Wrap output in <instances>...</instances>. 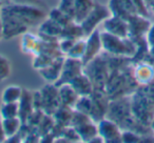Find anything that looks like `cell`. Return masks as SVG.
Wrapping results in <instances>:
<instances>
[{"label": "cell", "instance_id": "13", "mask_svg": "<svg viewBox=\"0 0 154 143\" xmlns=\"http://www.w3.org/2000/svg\"><path fill=\"white\" fill-rule=\"evenodd\" d=\"M64 58H66V56H60V57L54 59V61L47 67L39 70L43 79H45L49 82H53V83H55L59 79L60 75H61L62 66H63Z\"/></svg>", "mask_w": 154, "mask_h": 143}, {"label": "cell", "instance_id": "17", "mask_svg": "<svg viewBox=\"0 0 154 143\" xmlns=\"http://www.w3.org/2000/svg\"><path fill=\"white\" fill-rule=\"evenodd\" d=\"M58 91H59L61 105H66V106H70L74 109L77 100L79 99V96L75 92L74 88L71 86V84H61V85L58 86Z\"/></svg>", "mask_w": 154, "mask_h": 143}, {"label": "cell", "instance_id": "19", "mask_svg": "<svg viewBox=\"0 0 154 143\" xmlns=\"http://www.w3.org/2000/svg\"><path fill=\"white\" fill-rule=\"evenodd\" d=\"M73 112H74V109H72V107L66 106V105H60L57 109V111L52 115L54 123L58 124V125L64 126V127L71 126Z\"/></svg>", "mask_w": 154, "mask_h": 143}, {"label": "cell", "instance_id": "30", "mask_svg": "<svg viewBox=\"0 0 154 143\" xmlns=\"http://www.w3.org/2000/svg\"><path fill=\"white\" fill-rule=\"evenodd\" d=\"M75 41L76 40H74V39H69V38H60L58 40V45H59V49L62 55H66L69 53L71 47L74 45Z\"/></svg>", "mask_w": 154, "mask_h": 143}, {"label": "cell", "instance_id": "21", "mask_svg": "<svg viewBox=\"0 0 154 143\" xmlns=\"http://www.w3.org/2000/svg\"><path fill=\"white\" fill-rule=\"evenodd\" d=\"M23 93V88L19 85H9L3 90L1 95L2 103L7 102H19L20 98Z\"/></svg>", "mask_w": 154, "mask_h": 143}, {"label": "cell", "instance_id": "25", "mask_svg": "<svg viewBox=\"0 0 154 143\" xmlns=\"http://www.w3.org/2000/svg\"><path fill=\"white\" fill-rule=\"evenodd\" d=\"M12 75L11 61L5 55L0 54V83L9 79Z\"/></svg>", "mask_w": 154, "mask_h": 143}, {"label": "cell", "instance_id": "38", "mask_svg": "<svg viewBox=\"0 0 154 143\" xmlns=\"http://www.w3.org/2000/svg\"><path fill=\"white\" fill-rule=\"evenodd\" d=\"M145 2H146V4H147L148 9H149L150 4H151V3H152V2H153V0H145Z\"/></svg>", "mask_w": 154, "mask_h": 143}, {"label": "cell", "instance_id": "12", "mask_svg": "<svg viewBox=\"0 0 154 143\" xmlns=\"http://www.w3.org/2000/svg\"><path fill=\"white\" fill-rule=\"evenodd\" d=\"M69 84H71V86L74 88L79 97L90 96L95 90L92 80L85 72L77 76L75 79H73Z\"/></svg>", "mask_w": 154, "mask_h": 143}, {"label": "cell", "instance_id": "32", "mask_svg": "<svg viewBox=\"0 0 154 143\" xmlns=\"http://www.w3.org/2000/svg\"><path fill=\"white\" fill-rule=\"evenodd\" d=\"M145 40L148 47L154 46V22L151 23V25H150L149 30H148L147 34L145 36Z\"/></svg>", "mask_w": 154, "mask_h": 143}, {"label": "cell", "instance_id": "5", "mask_svg": "<svg viewBox=\"0 0 154 143\" xmlns=\"http://www.w3.org/2000/svg\"><path fill=\"white\" fill-rule=\"evenodd\" d=\"M41 93V100H42V111L47 115L52 116L58 107L61 105L59 97V91L58 86L55 84H47L43 86Z\"/></svg>", "mask_w": 154, "mask_h": 143}, {"label": "cell", "instance_id": "4", "mask_svg": "<svg viewBox=\"0 0 154 143\" xmlns=\"http://www.w3.org/2000/svg\"><path fill=\"white\" fill-rule=\"evenodd\" d=\"M98 135L103 138V142L107 143H117L122 142V130L119 124L114 120L105 117L100 121L97 122Z\"/></svg>", "mask_w": 154, "mask_h": 143}, {"label": "cell", "instance_id": "27", "mask_svg": "<svg viewBox=\"0 0 154 143\" xmlns=\"http://www.w3.org/2000/svg\"><path fill=\"white\" fill-rule=\"evenodd\" d=\"M54 59H56V58L51 57V56L47 55V54L40 53L38 55H35V58L33 60V67L35 70H41L45 67H47L48 65H50L54 61Z\"/></svg>", "mask_w": 154, "mask_h": 143}, {"label": "cell", "instance_id": "23", "mask_svg": "<svg viewBox=\"0 0 154 143\" xmlns=\"http://www.w3.org/2000/svg\"><path fill=\"white\" fill-rule=\"evenodd\" d=\"M0 116L2 119L19 117V102L2 103L0 107Z\"/></svg>", "mask_w": 154, "mask_h": 143}, {"label": "cell", "instance_id": "3", "mask_svg": "<svg viewBox=\"0 0 154 143\" xmlns=\"http://www.w3.org/2000/svg\"><path fill=\"white\" fill-rule=\"evenodd\" d=\"M111 15L112 14L108 5L101 4L98 2L95 3L93 10L80 23L85 37L89 36L91 33L94 32L97 28V26L100 23H103L106 19H108Z\"/></svg>", "mask_w": 154, "mask_h": 143}, {"label": "cell", "instance_id": "14", "mask_svg": "<svg viewBox=\"0 0 154 143\" xmlns=\"http://www.w3.org/2000/svg\"><path fill=\"white\" fill-rule=\"evenodd\" d=\"M38 31H39V36L41 38L59 39L60 35H61L62 26L48 17L39 24Z\"/></svg>", "mask_w": 154, "mask_h": 143}, {"label": "cell", "instance_id": "7", "mask_svg": "<svg viewBox=\"0 0 154 143\" xmlns=\"http://www.w3.org/2000/svg\"><path fill=\"white\" fill-rule=\"evenodd\" d=\"M101 51H103L101 32L98 28H96L94 32L86 37V52L82 59L84 66L98 57Z\"/></svg>", "mask_w": 154, "mask_h": 143}, {"label": "cell", "instance_id": "15", "mask_svg": "<svg viewBox=\"0 0 154 143\" xmlns=\"http://www.w3.org/2000/svg\"><path fill=\"white\" fill-rule=\"evenodd\" d=\"M33 105V93L29 90H23L22 96L19 100V118L23 124L26 123L30 116L34 112Z\"/></svg>", "mask_w": 154, "mask_h": 143}, {"label": "cell", "instance_id": "34", "mask_svg": "<svg viewBox=\"0 0 154 143\" xmlns=\"http://www.w3.org/2000/svg\"><path fill=\"white\" fill-rule=\"evenodd\" d=\"M7 140V137L5 135L3 132V127H2V118L0 116V142H3V141Z\"/></svg>", "mask_w": 154, "mask_h": 143}, {"label": "cell", "instance_id": "20", "mask_svg": "<svg viewBox=\"0 0 154 143\" xmlns=\"http://www.w3.org/2000/svg\"><path fill=\"white\" fill-rule=\"evenodd\" d=\"M60 38H69V39H74V40H78V39L86 38V37H85L80 24L76 23L75 21H72L71 23L66 24V26L62 28Z\"/></svg>", "mask_w": 154, "mask_h": 143}, {"label": "cell", "instance_id": "33", "mask_svg": "<svg viewBox=\"0 0 154 143\" xmlns=\"http://www.w3.org/2000/svg\"><path fill=\"white\" fill-rule=\"evenodd\" d=\"M12 3L18 4H30V5H39L41 3L40 0H11Z\"/></svg>", "mask_w": 154, "mask_h": 143}, {"label": "cell", "instance_id": "22", "mask_svg": "<svg viewBox=\"0 0 154 143\" xmlns=\"http://www.w3.org/2000/svg\"><path fill=\"white\" fill-rule=\"evenodd\" d=\"M21 126H22V122L19 117L2 119L3 132H5V135L7 138L14 136V135H17L19 133Z\"/></svg>", "mask_w": 154, "mask_h": 143}, {"label": "cell", "instance_id": "35", "mask_svg": "<svg viewBox=\"0 0 154 143\" xmlns=\"http://www.w3.org/2000/svg\"><path fill=\"white\" fill-rule=\"evenodd\" d=\"M3 39V26H2V21L0 19V40Z\"/></svg>", "mask_w": 154, "mask_h": 143}, {"label": "cell", "instance_id": "18", "mask_svg": "<svg viewBox=\"0 0 154 143\" xmlns=\"http://www.w3.org/2000/svg\"><path fill=\"white\" fill-rule=\"evenodd\" d=\"M75 1V17L76 23H82V21L89 15L95 5L94 0H74Z\"/></svg>", "mask_w": 154, "mask_h": 143}, {"label": "cell", "instance_id": "6", "mask_svg": "<svg viewBox=\"0 0 154 143\" xmlns=\"http://www.w3.org/2000/svg\"><path fill=\"white\" fill-rule=\"evenodd\" d=\"M82 73H84V63H82V60L66 57L63 66H62L61 75H60L59 79L54 84L59 86L61 84L70 83L73 79H75Z\"/></svg>", "mask_w": 154, "mask_h": 143}, {"label": "cell", "instance_id": "2", "mask_svg": "<svg viewBox=\"0 0 154 143\" xmlns=\"http://www.w3.org/2000/svg\"><path fill=\"white\" fill-rule=\"evenodd\" d=\"M103 49L115 57H135L138 52V45L134 40L129 37H118L101 32Z\"/></svg>", "mask_w": 154, "mask_h": 143}, {"label": "cell", "instance_id": "31", "mask_svg": "<svg viewBox=\"0 0 154 143\" xmlns=\"http://www.w3.org/2000/svg\"><path fill=\"white\" fill-rule=\"evenodd\" d=\"M140 137L132 130H122V142H139Z\"/></svg>", "mask_w": 154, "mask_h": 143}, {"label": "cell", "instance_id": "11", "mask_svg": "<svg viewBox=\"0 0 154 143\" xmlns=\"http://www.w3.org/2000/svg\"><path fill=\"white\" fill-rule=\"evenodd\" d=\"M133 78L138 84L148 85L154 81V66L147 62L137 63L133 70Z\"/></svg>", "mask_w": 154, "mask_h": 143}, {"label": "cell", "instance_id": "16", "mask_svg": "<svg viewBox=\"0 0 154 143\" xmlns=\"http://www.w3.org/2000/svg\"><path fill=\"white\" fill-rule=\"evenodd\" d=\"M20 46L23 53L33 54L37 55L40 52L41 46V37L36 35L30 34L26 32V34L21 35V41H20Z\"/></svg>", "mask_w": 154, "mask_h": 143}, {"label": "cell", "instance_id": "10", "mask_svg": "<svg viewBox=\"0 0 154 143\" xmlns=\"http://www.w3.org/2000/svg\"><path fill=\"white\" fill-rule=\"evenodd\" d=\"M108 7L112 15L126 20L136 14L132 0H109Z\"/></svg>", "mask_w": 154, "mask_h": 143}, {"label": "cell", "instance_id": "28", "mask_svg": "<svg viewBox=\"0 0 154 143\" xmlns=\"http://www.w3.org/2000/svg\"><path fill=\"white\" fill-rule=\"evenodd\" d=\"M58 9L63 12L66 15L74 20L75 17V1L74 0H60L58 3Z\"/></svg>", "mask_w": 154, "mask_h": 143}, {"label": "cell", "instance_id": "39", "mask_svg": "<svg viewBox=\"0 0 154 143\" xmlns=\"http://www.w3.org/2000/svg\"><path fill=\"white\" fill-rule=\"evenodd\" d=\"M2 7H3V4H2V2L0 1V15H1V10H2Z\"/></svg>", "mask_w": 154, "mask_h": 143}, {"label": "cell", "instance_id": "8", "mask_svg": "<svg viewBox=\"0 0 154 143\" xmlns=\"http://www.w3.org/2000/svg\"><path fill=\"white\" fill-rule=\"evenodd\" d=\"M151 25V21L148 17H143L140 15L131 16L128 19V26H129V38L132 40H143L147 34Z\"/></svg>", "mask_w": 154, "mask_h": 143}, {"label": "cell", "instance_id": "26", "mask_svg": "<svg viewBox=\"0 0 154 143\" xmlns=\"http://www.w3.org/2000/svg\"><path fill=\"white\" fill-rule=\"evenodd\" d=\"M49 18L52 20H54L56 23H58L59 25H61L62 28L66 26V24L71 23L72 21H74L72 18H70L68 15H66L63 12L60 11L58 7H55V9H53L51 12H50Z\"/></svg>", "mask_w": 154, "mask_h": 143}, {"label": "cell", "instance_id": "37", "mask_svg": "<svg viewBox=\"0 0 154 143\" xmlns=\"http://www.w3.org/2000/svg\"><path fill=\"white\" fill-rule=\"evenodd\" d=\"M150 126H151V130L154 132V117L152 118V120H151V122H150Z\"/></svg>", "mask_w": 154, "mask_h": 143}, {"label": "cell", "instance_id": "9", "mask_svg": "<svg viewBox=\"0 0 154 143\" xmlns=\"http://www.w3.org/2000/svg\"><path fill=\"white\" fill-rule=\"evenodd\" d=\"M103 32H107L114 36L129 37L128 20L124 19V18L111 15L103 22Z\"/></svg>", "mask_w": 154, "mask_h": 143}, {"label": "cell", "instance_id": "36", "mask_svg": "<svg viewBox=\"0 0 154 143\" xmlns=\"http://www.w3.org/2000/svg\"><path fill=\"white\" fill-rule=\"evenodd\" d=\"M149 11H150V14H153V15H154V0H153V2L150 4Z\"/></svg>", "mask_w": 154, "mask_h": 143}, {"label": "cell", "instance_id": "24", "mask_svg": "<svg viewBox=\"0 0 154 143\" xmlns=\"http://www.w3.org/2000/svg\"><path fill=\"white\" fill-rule=\"evenodd\" d=\"M85 52H86V38L78 39V40L75 41L74 45L71 47V49L66 55V57L82 60L85 55Z\"/></svg>", "mask_w": 154, "mask_h": 143}, {"label": "cell", "instance_id": "1", "mask_svg": "<svg viewBox=\"0 0 154 143\" xmlns=\"http://www.w3.org/2000/svg\"><path fill=\"white\" fill-rule=\"evenodd\" d=\"M45 18V12L37 5L18 3L3 5L0 15L3 26V39L10 40L26 34L31 26L38 25Z\"/></svg>", "mask_w": 154, "mask_h": 143}, {"label": "cell", "instance_id": "29", "mask_svg": "<svg viewBox=\"0 0 154 143\" xmlns=\"http://www.w3.org/2000/svg\"><path fill=\"white\" fill-rule=\"evenodd\" d=\"M132 1L137 15L143 16V17H149L150 11L148 9L147 4H146L145 0H132Z\"/></svg>", "mask_w": 154, "mask_h": 143}]
</instances>
